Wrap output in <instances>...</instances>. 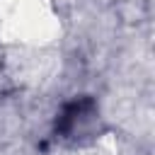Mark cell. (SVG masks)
Segmentation results:
<instances>
[{"mask_svg": "<svg viewBox=\"0 0 155 155\" xmlns=\"http://www.w3.org/2000/svg\"><path fill=\"white\" fill-rule=\"evenodd\" d=\"M94 116V102L90 97H80L73 99L63 107V111L56 119V131L61 136H75L90 119Z\"/></svg>", "mask_w": 155, "mask_h": 155, "instance_id": "1", "label": "cell"}]
</instances>
